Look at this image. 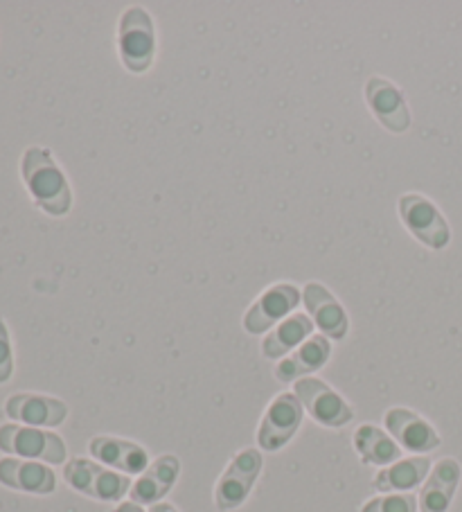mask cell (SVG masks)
<instances>
[{
	"instance_id": "cell-1",
	"label": "cell",
	"mask_w": 462,
	"mask_h": 512,
	"mask_svg": "<svg viewBox=\"0 0 462 512\" xmlns=\"http://www.w3.org/2000/svg\"><path fill=\"white\" fill-rule=\"evenodd\" d=\"M21 170L23 181L41 210H46L52 217H64L70 213L73 192H70L66 174L61 172V167L52 158L50 149L30 147L23 154Z\"/></svg>"
},
{
	"instance_id": "cell-2",
	"label": "cell",
	"mask_w": 462,
	"mask_h": 512,
	"mask_svg": "<svg viewBox=\"0 0 462 512\" xmlns=\"http://www.w3.org/2000/svg\"><path fill=\"white\" fill-rule=\"evenodd\" d=\"M120 59L136 75L147 73L156 57V30L145 7H129L120 19L118 30Z\"/></svg>"
},
{
	"instance_id": "cell-3",
	"label": "cell",
	"mask_w": 462,
	"mask_h": 512,
	"mask_svg": "<svg viewBox=\"0 0 462 512\" xmlns=\"http://www.w3.org/2000/svg\"><path fill=\"white\" fill-rule=\"evenodd\" d=\"M64 479L70 488L95 501H120L133 485L127 474L88 461V458H70L64 465Z\"/></svg>"
},
{
	"instance_id": "cell-4",
	"label": "cell",
	"mask_w": 462,
	"mask_h": 512,
	"mask_svg": "<svg viewBox=\"0 0 462 512\" xmlns=\"http://www.w3.org/2000/svg\"><path fill=\"white\" fill-rule=\"evenodd\" d=\"M0 449L5 454L21 456L25 461H41L50 465L66 463V443L55 431L25 425L0 427Z\"/></svg>"
},
{
	"instance_id": "cell-5",
	"label": "cell",
	"mask_w": 462,
	"mask_h": 512,
	"mask_svg": "<svg viewBox=\"0 0 462 512\" xmlns=\"http://www.w3.org/2000/svg\"><path fill=\"white\" fill-rule=\"evenodd\" d=\"M399 217L415 240L433 251L444 249L451 242V228L438 206L417 192H406L399 197Z\"/></svg>"
},
{
	"instance_id": "cell-6",
	"label": "cell",
	"mask_w": 462,
	"mask_h": 512,
	"mask_svg": "<svg viewBox=\"0 0 462 512\" xmlns=\"http://www.w3.org/2000/svg\"><path fill=\"white\" fill-rule=\"evenodd\" d=\"M264 458L262 452L255 447H246L239 452L233 461L228 463L224 474L219 476L215 488V503L219 510H237L244 506L248 494L255 488L257 476L262 472Z\"/></svg>"
},
{
	"instance_id": "cell-7",
	"label": "cell",
	"mask_w": 462,
	"mask_h": 512,
	"mask_svg": "<svg viewBox=\"0 0 462 512\" xmlns=\"http://www.w3.org/2000/svg\"><path fill=\"white\" fill-rule=\"evenodd\" d=\"M293 391H296L302 409H305L318 425L339 429L350 425L354 420L352 406L345 402V397L336 393L330 384L323 382V379L302 377L296 382Z\"/></svg>"
},
{
	"instance_id": "cell-8",
	"label": "cell",
	"mask_w": 462,
	"mask_h": 512,
	"mask_svg": "<svg viewBox=\"0 0 462 512\" xmlns=\"http://www.w3.org/2000/svg\"><path fill=\"white\" fill-rule=\"evenodd\" d=\"M302 422V404L296 393H280L264 411L260 429H257V445L264 452H278L296 436Z\"/></svg>"
},
{
	"instance_id": "cell-9",
	"label": "cell",
	"mask_w": 462,
	"mask_h": 512,
	"mask_svg": "<svg viewBox=\"0 0 462 512\" xmlns=\"http://www.w3.org/2000/svg\"><path fill=\"white\" fill-rule=\"evenodd\" d=\"M300 289L293 282H278L264 291L255 300L251 310L244 316V330L248 334H264L269 332L275 323L293 314L300 303Z\"/></svg>"
},
{
	"instance_id": "cell-10",
	"label": "cell",
	"mask_w": 462,
	"mask_h": 512,
	"mask_svg": "<svg viewBox=\"0 0 462 512\" xmlns=\"http://www.w3.org/2000/svg\"><path fill=\"white\" fill-rule=\"evenodd\" d=\"M386 429L395 438L399 447H404L411 454H429L440 447V434L435 431L429 420H424L420 413L404 406L386 411Z\"/></svg>"
},
{
	"instance_id": "cell-11",
	"label": "cell",
	"mask_w": 462,
	"mask_h": 512,
	"mask_svg": "<svg viewBox=\"0 0 462 512\" xmlns=\"http://www.w3.org/2000/svg\"><path fill=\"white\" fill-rule=\"evenodd\" d=\"M366 102L381 125L393 134H404L411 127V111L399 86L386 77H370L366 84Z\"/></svg>"
},
{
	"instance_id": "cell-12",
	"label": "cell",
	"mask_w": 462,
	"mask_h": 512,
	"mask_svg": "<svg viewBox=\"0 0 462 512\" xmlns=\"http://www.w3.org/2000/svg\"><path fill=\"white\" fill-rule=\"evenodd\" d=\"M302 303H305L309 319H312L323 337L341 341L348 334L350 321L348 312L343 310V305L336 300L330 289L321 282H307L305 291H302Z\"/></svg>"
},
{
	"instance_id": "cell-13",
	"label": "cell",
	"mask_w": 462,
	"mask_h": 512,
	"mask_svg": "<svg viewBox=\"0 0 462 512\" xmlns=\"http://www.w3.org/2000/svg\"><path fill=\"white\" fill-rule=\"evenodd\" d=\"M5 413L25 427H59L68 418V406L59 397L16 393L5 402Z\"/></svg>"
},
{
	"instance_id": "cell-14",
	"label": "cell",
	"mask_w": 462,
	"mask_h": 512,
	"mask_svg": "<svg viewBox=\"0 0 462 512\" xmlns=\"http://www.w3.org/2000/svg\"><path fill=\"white\" fill-rule=\"evenodd\" d=\"M88 452H91L95 461H100L106 467H111V470L127 476L142 474L149 467L147 449L127 438L95 436L91 443H88Z\"/></svg>"
},
{
	"instance_id": "cell-15",
	"label": "cell",
	"mask_w": 462,
	"mask_h": 512,
	"mask_svg": "<svg viewBox=\"0 0 462 512\" xmlns=\"http://www.w3.org/2000/svg\"><path fill=\"white\" fill-rule=\"evenodd\" d=\"M181 474V461L172 454L158 456L154 463H149L145 472L138 476V481L131 485L129 497L138 506H156L161 503L167 492L174 488L176 479Z\"/></svg>"
},
{
	"instance_id": "cell-16",
	"label": "cell",
	"mask_w": 462,
	"mask_h": 512,
	"mask_svg": "<svg viewBox=\"0 0 462 512\" xmlns=\"http://www.w3.org/2000/svg\"><path fill=\"white\" fill-rule=\"evenodd\" d=\"M332 355V343L323 334H312L300 348L291 352L289 357H284L278 366H275V377L278 382L289 384L298 382L302 377H309L316 370H321Z\"/></svg>"
},
{
	"instance_id": "cell-17",
	"label": "cell",
	"mask_w": 462,
	"mask_h": 512,
	"mask_svg": "<svg viewBox=\"0 0 462 512\" xmlns=\"http://www.w3.org/2000/svg\"><path fill=\"white\" fill-rule=\"evenodd\" d=\"M460 476L462 470L456 458H442V461L435 463L420 497H417L420 512H447L453 501V494L458 490Z\"/></svg>"
},
{
	"instance_id": "cell-18",
	"label": "cell",
	"mask_w": 462,
	"mask_h": 512,
	"mask_svg": "<svg viewBox=\"0 0 462 512\" xmlns=\"http://www.w3.org/2000/svg\"><path fill=\"white\" fill-rule=\"evenodd\" d=\"M0 483L30 494H50L57 488V476L43 463L25 461V458H3L0 461Z\"/></svg>"
},
{
	"instance_id": "cell-19",
	"label": "cell",
	"mask_w": 462,
	"mask_h": 512,
	"mask_svg": "<svg viewBox=\"0 0 462 512\" xmlns=\"http://www.w3.org/2000/svg\"><path fill=\"white\" fill-rule=\"evenodd\" d=\"M431 472V461L426 456H408L399 458L397 463L384 467L372 479V488L384 494L411 492L420 485Z\"/></svg>"
},
{
	"instance_id": "cell-20",
	"label": "cell",
	"mask_w": 462,
	"mask_h": 512,
	"mask_svg": "<svg viewBox=\"0 0 462 512\" xmlns=\"http://www.w3.org/2000/svg\"><path fill=\"white\" fill-rule=\"evenodd\" d=\"M314 334V321L307 314H291L269 332L262 341V355L266 359H282L300 348Z\"/></svg>"
},
{
	"instance_id": "cell-21",
	"label": "cell",
	"mask_w": 462,
	"mask_h": 512,
	"mask_svg": "<svg viewBox=\"0 0 462 512\" xmlns=\"http://www.w3.org/2000/svg\"><path fill=\"white\" fill-rule=\"evenodd\" d=\"M354 449L363 463L377 467L393 465L402 456V447L395 443V438L375 425H361L354 431Z\"/></svg>"
},
{
	"instance_id": "cell-22",
	"label": "cell",
	"mask_w": 462,
	"mask_h": 512,
	"mask_svg": "<svg viewBox=\"0 0 462 512\" xmlns=\"http://www.w3.org/2000/svg\"><path fill=\"white\" fill-rule=\"evenodd\" d=\"M359 512H420L417 497L411 492L379 494V497L363 503Z\"/></svg>"
},
{
	"instance_id": "cell-23",
	"label": "cell",
	"mask_w": 462,
	"mask_h": 512,
	"mask_svg": "<svg viewBox=\"0 0 462 512\" xmlns=\"http://www.w3.org/2000/svg\"><path fill=\"white\" fill-rule=\"evenodd\" d=\"M14 373V359H12V343H10V332H7V325L0 319V384L10 382Z\"/></svg>"
},
{
	"instance_id": "cell-24",
	"label": "cell",
	"mask_w": 462,
	"mask_h": 512,
	"mask_svg": "<svg viewBox=\"0 0 462 512\" xmlns=\"http://www.w3.org/2000/svg\"><path fill=\"white\" fill-rule=\"evenodd\" d=\"M113 512H147V510L142 508V506H138V503H133V501H124Z\"/></svg>"
},
{
	"instance_id": "cell-25",
	"label": "cell",
	"mask_w": 462,
	"mask_h": 512,
	"mask_svg": "<svg viewBox=\"0 0 462 512\" xmlns=\"http://www.w3.org/2000/svg\"><path fill=\"white\" fill-rule=\"evenodd\" d=\"M149 512H179V510H176V508L172 506V503L161 501V503H156V506H151Z\"/></svg>"
}]
</instances>
